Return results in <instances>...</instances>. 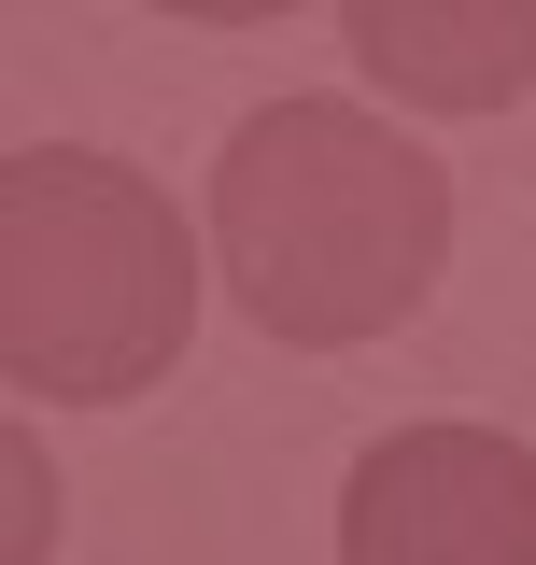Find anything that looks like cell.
<instances>
[{
    "mask_svg": "<svg viewBox=\"0 0 536 565\" xmlns=\"http://www.w3.org/2000/svg\"><path fill=\"white\" fill-rule=\"evenodd\" d=\"M226 297L297 353H353L424 311L452 255V170L396 141L367 99H268L212 170Z\"/></svg>",
    "mask_w": 536,
    "mask_h": 565,
    "instance_id": "obj_1",
    "label": "cell"
},
{
    "mask_svg": "<svg viewBox=\"0 0 536 565\" xmlns=\"http://www.w3.org/2000/svg\"><path fill=\"white\" fill-rule=\"evenodd\" d=\"M199 326L184 212L128 156L29 141L0 156V382L14 396H141Z\"/></svg>",
    "mask_w": 536,
    "mask_h": 565,
    "instance_id": "obj_2",
    "label": "cell"
},
{
    "mask_svg": "<svg viewBox=\"0 0 536 565\" xmlns=\"http://www.w3.org/2000/svg\"><path fill=\"white\" fill-rule=\"evenodd\" d=\"M339 565H536V452L494 424H396L339 481Z\"/></svg>",
    "mask_w": 536,
    "mask_h": 565,
    "instance_id": "obj_3",
    "label": "cell"
},
{
    "mask_svg": "<svg viewBox=\"0 0 536 565\" xmlns=\"http://www.w3.org/2000/svg\"><path fill=\"white\" fill-rule=\"evenodd\" d=\"M339 29L424 114H494L536 85V0H353Z\"/></svg>",
    "mask_w": 536,
    "mask_h": 565,
    "instance_id": "obj_4",
    "label": "cell"
}]
</instances>
